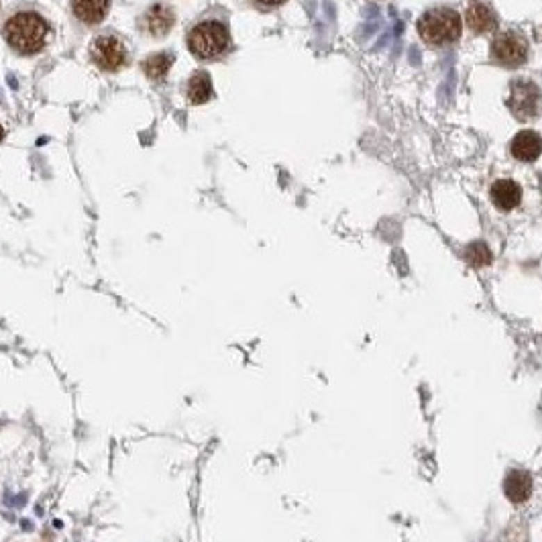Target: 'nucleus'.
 Instances as JSON below:
<instances>
[{
    "mask_svg": "<svg viewBox=\"0 0 542 542\" xmlns=\"http://www.w3.org/2000/svg\"><path fill=\"white\" fill-rule=\"evenodd\" d=\"M47 23L37 13H17L4 25V39L6 43L17 49L19 54H37L47 39Z\"/></svg>",
    "mask_w": 542,
    "mask_h": 542,
    "instance_id": "obj_1",
    "label": "nucleus"
},
{
    "mask_svg": "<svg viewBox=\"0 0 542 542\" xmlns=\"http://www.w3.org/2000/svg\"><path fill=\"white\" fill-rule=\"evenodd\" d=\"M418 33L430 45L452 43L461 37V17L451 8H434L422 15L418 21Z\"/></svg>",
    "mask_w": 542,
    "mask_h": 542,
    "instance_id": "obj_2",
    "label": "nucleus"
},
{
    "mask_svg": "<svg viewBox=\"0 0 542 542\" xmlns=\"http://www.w3.org/2000/svg\"><path fill=\"white\" fill-rule=\"evenodd\" d=\"M188 47L200 60L216 58L229 47V31L216 21H204L190 31Z\"/></svg>",
    "mask_w": 542,
    "mask_h": 542,
    "instance_id": "obj_3",
    "label": "nucleus"
},
{
    "mask_svg": "<svg viewBox=\"0 0 542 542\" xmlns=\"http://www.w3.org/2000/svg\"><path fill=\"white\" fill-rule=\"evenodd\" d=\"M508 106L518 121H532L541 108V90L534 82L518 78L510 88Z\"/></svg>",
    "mask_w": 542,
    "mask_h": 542,
    "instance_id": "obj_4",
    "label": "nucleus"
},
{
    "mask_svg": "<svg viewBox=\"0 0 542 542\" xmlns=\"http://www.w3.org/2000/svg\"><path fill=\"white\" fill-rule=\"evenodd\" d=\"M491 58L506 65V67H518L528 58V43L518 33H500L491 41Z\"/></svg>",
    "mask_w": 542,
    "mask_h": 542,
    "instance_id": "obj_5",
    "label": "nucleus"
},
{
    "mask_svg": "<svg viewBox=\"0 0 542 542\" xmlns=\"http://www.w3.org/2000/svg\"><path fill=\"white\" fill-rule=\"evenodd\" d=\"M90 56L94 63L104 72H117L126 61V51L121 39L115 35H100L92 41Z\"/></svg>",
    "mask_w": 542,
    "mask_h": 542,
    "instance_id": "obj_6",
    "label": "nucleus"
},
{
    "mask_svg": "<svg viewBox=\"0 0 542 542\" xmlns=\"http://www.w3.org/2000/svg\"><path fill=\"white\" fill-rule=\"evenodd\" d=\"M176 23V15L170 6L165 4H153L151 8L145 10L143 19H141V25L143 29L147 31L153 37H163L167 35L172 27Z\"/></svg>",
    "mask_w": 542,
    "mask_h": 542,
    "instance_id": "obj_7",
    "label": "nucleus"
},
{
    "mask_svg": "<svg viewBox=\"0 0 542 542\" xmlns=\"http://www.w3.org/2000/svg\"><path fill=\"white\" fill-rule=\"evenodd\" d=\"M504 491H506V498L512 504H516V506L524 504L532 495V477H530V473H526L522 469L508 471L506 482H504Z\"/></svg>",
    "mask_w": 542,
    "mask_h": 542,
    "instance_id": "obj_8",
    "label": "nucleus"
},
{
    "mask_svg": "<svg viewBox=\"0 0 542 542\" xmlns=\"http://www.w3.org/2000/svg\"><path fill=\"white\" fill-rule=\"evenodd\" d=\"M510 149L520 161H534L542 153V137L534 131H522L512 139Z\"/></svg>",
    "mask_w": 542,
    "mask_h": 542,
    "instance_id": "obj_9",
    "label": "nucleus"
},
{
    "mask_svg": "<svg viewBox=\"0 0 542 542\" xmlns=\"http://www.w3.org/2000/svg\"><path fill=\"white\" fill-rule=\"evenodd\" d=\"M491 200L500 211H512L522 200V188L512 180L495 181L491 188Z\"/></svg>",
    "mask_w": 542,
    "mask_h": 542,
    "instance_id": "obj_10",
    "label": "nucleus"
},
{
    "mask_svg": "<svg viewBox=\"0 0 542 542\" xmlns=\"http://www.w3.org/2000/svg\"><path fill=\"white\" fill-rule=\"evenodd\" d=\"M72 8H74V15L82 23L96 25L106 17L108 0H72Z\"/></svg>",
    "mask_w": 542,
    "mask_h": 542,
    "instance_id": "obj_11",
    "label": "nucleus"
},
{
    "mask_svg": "<svg viewBox=\"0 0 542 542\" xmlns=\"http://www.w3.org/2000/svg\"><path fill=\"white\" fill-rule=\"evenodd\" d=\"M467 25L469 29L475 31V33H489V31L498 29V19L495 15L491 13L489 6H485L482 2H473L469 8H467Z\"/></svg>",
    "mask_w": 542,
    "mask_h": 542,
    "instance_id": "obj_12",
    "label": "nucleus"
},
{
    "mask_svg": "<svg viewBox=\"0 0 542 542\" xmlns=\"http://www.w3.org/2000/svg\"><path fill=\"white\" fill-rule=\"evenodd\" d=\"M212 96V82L211 76L206 72H196L190 82H188V100L192 104H204L206 100H211Z\"/></svg>",
    "mask_w": 542,
    "mask_h": 542,
    "instance_id": "obj_13",
    "label": "nucleus"
},
{
    "mask_svg": "<svg viewBox=\"0 0 542 542\" xmlns=\"http://www.w3.org/2000/svg\"><path fill=\"white\" fill-rule=\"evenodd\" d=\"M172 63H174L172 54H155V56H151L143 61V69L151 80H163L167 76Z\"/></svg>",
    "mask_w": 542,
    "mask_h": 542,
    "instance_id": "obj_14",
    "label": "nucleus"
},
{
    "mask_svg": "<svg viewBox=\"0 0 542 542\" xmlns=\"http://www.w3.org/2000/svg\"><path fill=\"white\" fill-rule=\"evenodd\" d=\"M465 259L473 265V268H483L487 263H491V251L485 243H471L465 249Z\"/></svg>",
    "mask_w": 542,
    "mask_h": 542,
    "instance_id": "obj_15",
    "label": "nucleus"
},
{
    "mask_svg": "<svg viewBox=\"0 0 542 542\" xmlns=\"http://www.w3.org/2000/svg\"><path fill=\"white\" fill-rule=\"evenodd\" d=\"M259 2H263V4H271V6H273V4H281L284 0H259Z\"/></svg>",
    "mask_w": 542,
    "mask_h": 542,
    "instance_id": "obj_16",
    "label": "nucleus"
},
{
    "mask_svg": "<svg viewBox=\"0 0 542 542\" xmlns=\"http://www.w3.org/2000/svg\"><path fill=\"white\" fill-rule=\"evenodd\" d=\"M2 137H4V129L0 126V141H2Z\"/></svg>",
    "mask_w": 542,
    "mask_h": 542,
    "instance_id": "obj_17",
    "label": "nucleus"
}]
</instances>
